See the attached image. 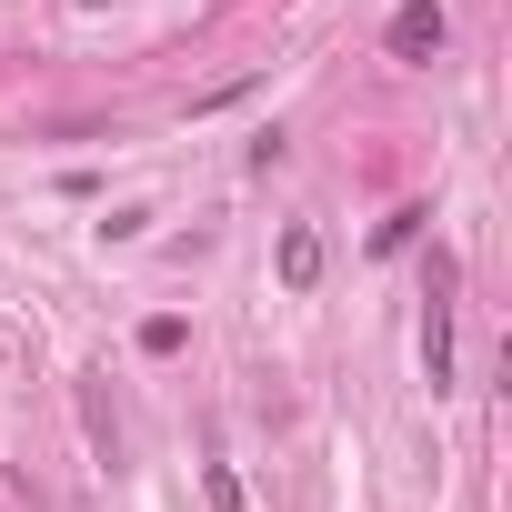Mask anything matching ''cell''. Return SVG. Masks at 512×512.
I'll list each match as a JSON object with an SVG mask.
<instances>
[{
	"label": "cell",
	"instance_id": "cell-1",
	"mask_svg": "<svg viewBox=\"0 0 512 512\" xmlns=\"http://www.w3.org/2000/svg\"><path fill=\"white\" fill-rule=\"evenodd\" d=\"M382 41H392V61H432V51L452 41V21L432 11V0H402V11H392V31H382Z\"/></svg>",
	"mask_w": 512,
	"mask_h": 512
},
{
	"label": "cell",
	"instance_id": "cell-2",
	"mask_svg": "<svg viewBox=\"0 0 512 512\" xmlns=\"http://www.w3.org/2000/svg\"><path fill=\"white\" fill-rule=\"evenodd\" d=\"M422 372H432V392L452 382V302H442V272H432V312H422Z\"/></svg>",
	"mask_w": 512,
	"mask_h": 512
},
{
	"label": "cell",
	"instance_id": "cell-3",
	"mask_svg": "<svg viewBox=\"0 0 512 512\" xmlns=\"http://www.w3.org/2000/svg\"><path fill=\"white\" fill-rule=\"evenodd\" d=\"M322 282V241L312 231H282V292H312Z\"/></svg>",
	"mask_w": 512,
	"mask_h": 512
}]
</instances>
